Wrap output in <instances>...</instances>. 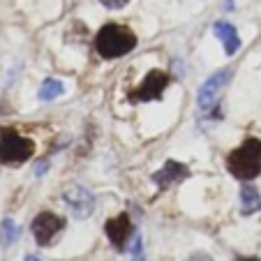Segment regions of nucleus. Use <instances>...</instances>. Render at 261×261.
I'll use <instances>...</instances> for the list:
<instances>
[{
  "mask_svg": "<svg viewBox=\"0 0 261 261\" xmlns=\"http://www.w3.org/2000/svg\"><path fill=\"white\" fill-rule=\"evenodd\" d=\"M19 233H21V229L14 220H3V224H0V238H3L5 245H12L19 238Z\"/></svg>",
  "mask_w": 261,
  "mask_h": 261,
  "instance_id": "ddd939ff",
  "label": "nucleus"
},
{
  "mask_svg": "<svg viewBox=\"0 0 261 261\" xmlns=\"http://www.w3.org/2000/svg\"><path fill=\"white\" fill-rule=\"evenodd\" d=\"M261 208V197L252 185H245L241 188V213L243 215H252Z\"/></svg>",
  "mask_w": 261,
  "mask_h": 261,
  "instance_id": "9b49d317",
  "label": "nucleus"
},
{
  "mask_svg": "<svg viewBox=\"0 0 261 261\" xmlns=\"http://www.w3.org/2000/svg\"><path fill=\"white\" fill-rule=\"evenodd\" d=\"M35 146L28 137H21L14 129H0V162L14 164L25 162L33 155Z\"/></svg>",
  "mask_w": 261,
  "mask_h": 261,
  "instance_id": "7ed1b4c3",
  "label": "nucleus"
},
{
  "mask_svg": "<svg viewBox=\"0 0 261 261\" xmlns=\"http://www.w3.org/2000/svg\"><path fill=\"white\" fill-rule=\"evenodd\" d=\"M63 199L69 206V211L74 213V217H88L95 208L93 194H90L86 188H81V185H72V188H67L65 194H63Z\"/></svg>",
  "mask_w": 261,
  "mask_h": 261,
  "instance_id": "0eeeda50",
  "label": "nucleus"
},
{
  "mask_svg": "<svg viewBox=\"0 0 261 261\" xmlns=\"http://www.w3.org/2000/svg\"><path fill=\"white\" fill-rule=\"evenodd\" d=\"M95 46H97L102 58L114 60V58H120V56L129 54V51L137 46V37H134V33L129 28H125V25L109 23L97 33Z\"/></svg>",
  "mask_w": 261,
  "mask_h": 261,
  "instance_id": "f257e3e1",
  "label": "nucleus"
},
{
  "mask_svg": "<svg viewBox=\"0 0 261 261\" xmlns=\"http://www.w3.org/2000/svg\"><path fill=\"white\" fill-rule=\"evenodd\" d=\"M25 261H40V259H35V256H25Z\"/></svg>",
  "mask_w": 261,
  "mask_h": 261,
  "instance_id": "dca6fc26",
  "label": "nucleus"
},
{
  "mask_svg": "<svg viewBox=\"0 0 261 261\" xmlns=\"http://www.w3.org/2000/svg\"><path fill=\"white\" fill-rule=\"evenodd\" d=\"M104 231H107L109 241L114 243L116 250L123 252L125 247H127V241L129 236H132V222H129V217L125 215V213H120V215L111 217V220L107 222V227H104Z\"/></svg>",
  "mask_w": 261,
  "mask_h": 261,
  "instance_id": "6e6552de",
  "label": "nucleus"
},
{
  "mask_svg": "<svg viewBox=\"0 0 261 261\" xmlns=\"http://www.w3.org/2000/svg\"><path fill=\"white\" fill-rule=\"evenodd\" d=\"M188 167L180 162H173V160H169L167 164H164L162 169H160L158 173H153V180L158 182L162 190L171 188V185H176V182H180L182 178H188Z\"/></svg>",
  "mask_w": 261,
  "mask_h": 261,
  "instance_id": "1a4fd4ad",
  "label": "nucleus"
},
{
  "mask_svg": "<svg viewBox=\"0 0 261 261\" xmlns=\"http://www.w3.org/2000/svg\"><path fill=\"white\" fill-rule=\"evenodd\" d=\"M129 0H102V5L109 7V10H120V7H125Z\"/></svg>",
  "mask_w": 261,
  "mask_h": 261,
  "instance_id": "4468645a",
  "label": "nucleus"
},
{
  "mask_svg": "<svg viewBox=\"0 0 261 261\" xmlns=\"http://www.w3.org/2000/svg\"><path fill=\"white\" fill-rule=\"evenodd\" d=\"M238 261H259V259H238Z\"/></svg>",
  "mask_w": 261,
  "mask_h": 261,
  "instance_id": "f3484780",
  "label": "nucleus"
},
{
  "mask_svg": "<svg viewBox=\"0 0 261 261\" xmlns=\"http://www.w3.org/2000/svg\"><path fill=\"white\" fill-rule=\"evenodd\" d=\"M188 261H213V259H211L208 254H201V252H199V254H192V256H190Z\"/></svg>",
  "mask_w": 261,
  "mask_h": 261,
  "instance_id": "2eb2a0df",
  "label": "nucleus"
},
{
  "mask_svg": "<svg viewBox=\"0 0 261 261\" xmlns=\"http://www.w3.org/2000/svg\"><path fill=\"white\" fill-rule=\"evenodd\" d=\"M229 171L241 180H252L261 173V141L247 139L241 148H236L227 160Z\"/></svg>",
  "mask_w": 261,
  "mask_h": 261,
  "instance_id": "f03ea898",
  "label": "nucleus"
},
{
  "mask_svg": "<svg viewBox=\"0 0 261 261\" xmlns=\"http://www.w3.org/2000/svg\"><path fill=\"white\" fill-rule=\"evenodd\" d=\"M229 79H231V69H220V72H215L211 76V79L206 81V84L199 88V109L201 111H211L213 107L217 104V93L222 90V86H227Z\"/></svg>",
  "mask_w": 261,
  "mask_h": 261,
  "instance_id": "423d86ee",
  "label": "nucleus"
},
{
  "mask_svg": "<svg viewBox=\"0 0 261 261\" xmlns=\"http://www.w3.org/2000/svg\"><path fill=\"white\" fill-rule=\"evenodd\" d=\"M65 220L60 215H54V213H40V215L33 220V236L37 241V245H51L54 236L58 231H63Z\"/></svg>",
  "mask_w": 261,
  "mask_h": 261,
  "instance_id": "39448f33",
  "label": "nucleus"
},
{
  "mask_svg": "<svg viewBox=\"0 0 261 261\" xmlns=\"http://www.w3.org/2000/svg\"><path fill=\"white\" fill-rule=\"evenodd\" d=\"M65 93V86L63 81H56V79H46L44 84H42L40 88V99H44V102H49V99H56L58 95Z\"/></svg>",
  "mask_w": 261,
  "mask_h": 261,
  "instance_id": "f8f14e48",
  "label": "nucleus"
},
{
  "mask_svg": "<svg viewBox=\"0 0 261 261\" xmlns=\"http://www.w3.org/2000/svg\"><path fill=\"white\" fill-rule=\"evenodd\" d=\"M167 86H169V74L153 69V72L146 74V79L139 84V88H134L129 93V99L132 102H153V99H160V95H162V90Z\"/></svg>",
  "mask_w": 261,
  "mask_h": 261,
  "instance_id": "20e7f679",
  "label": "nucleus"
},
{
  "mask_svg": "<svg viewBox=\"0 0 261 261\" xmlns=\"http://www.w3.org/2000/svg\"><path fill=\"white\" fill-rule=\"evenodd\" d=\"M215 35H217V40L224 44V51H227L229 56L236 54L238 49H241V37H238L236 28H233L231 23H224V21H217L215 23Z\"/></svg>",
  "mask_w": 261,
  "mask_h": 261,
  "instance_id": "9d476101",
  "label": "nucleus"
}]
</instances>
